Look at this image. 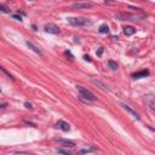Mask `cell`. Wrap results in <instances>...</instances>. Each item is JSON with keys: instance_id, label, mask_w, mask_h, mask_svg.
I'll use <instances>...</instances> for the list:
<instances>
[{"instance_id": "1", "label": "cell", "mask_w": 155, "mask_h": 155, "mask_svg": "<svg viewBox=\"0 0 155 155\" xmlns=\"http://www.w3.org/2000/svg\"><path fill=\"white\" fill-rule=\"evenodd\" d=\"M68 22L74 27H85V25H91L92 24L91 19L86 18V17H69Z\"/></svg>"}, {"instance_id": "2", "label": "cell", "mask_w": 155, "mask_h": 155, "mask_svg": "<svg viewBox=\"0 0 155 155\" xmlns=\"http://www.w3.org/2000/svg\"><path fill=\"white\" fill-rule=\"evenodd\" d=\"M76 89H78V91L80 92V97H84L86 101H96V97H95V95L91 92V91H89V90H86L85 87H83V86H76Z\"/></svg>"}, {"instance_id": "3", "label": "cell", "mask_w": 155, "mask_h": 155, "mask_svg": "<svg viewBox=\"0 0 155 155\" xmlns=\"http://www.w3.org/2000/svg\"><path fill=\"white\" fill-rule=\"evenodd\" d=\"M92 6H93V4L90 1H78V3L72 4L70 8L74 10H83V9H90Z\"/></svg>"}, {"instance_id": "4", "label": "cell", "mask_w": 155, "mask_h": 155, "mask_svg": "<svg viewBox=\"0 0 155 155\" xmlns=\"http://www.w3.org/2000/svg\"><path fill=\"white\" fill-rule=\"evenodd\" d=\"M44 29H45L46 33H50V34H59V33H61L59 28L56 24H53V23H48L45 25Z\"/></svg>"}, {"instance_id": "5", "label": "cell", "mask_w": 155, "mask_h": 155, "mask_svg": "<svg viewBox=\"0 0 155 155\" xmlns=\"http://www.w3.org/2000/svg\"><path fill=\"white\" fill-rule=\"evenodd\" d=\"M115 17L119 19V21H126V19H134V18H137L136 16H133V15H130V13H116ZM136 21V19H134Z\"/></svg>"}, {"instance_id": "6", "label": "cell", "mask_w": 155, "mask_h": 155, "mask_svg": "<svg viewBox=\"0 0 155 155\" xmlns=\"http://www.w3.org/2000/svg\"><path fill=\"white\" fill-rule=\"evenodd\" d=\"M57 127H58V129H61L62 131H64V132H68L70 130L69 124L65 123V121H63V120H58L57 121Z\"/></svg>"}, {"instance_id": "7", "label": "cell", "mask_w": 155, "mask_h": 155, "mask_svg": "<svg viewBox=\"0 0 155 155\" xmlns=\"http://www.w3.org/2000/svg\"><path fill=\"white\" fill-rule=\"evenodd\" d=\"M148 75H149V70H141L138 73H134L132 75V78L133 79H142V78H145Z\"/></svg>"}, {"instance_id": "8", "label": "cell", "mask_w": 155, "mask_h": 155, "mask_svg": "<svg viewBox=\"0 0 155 155\" xmlns=\"http://www.w3.org/2000/svg\"><path fill=\"white\" fill-rule=\"evenodd\" d=\"M25 44H27V46H28V48H29L30 50H33V51H34L35 53H38L39 56H43V52L40 51V49L38 48V46H35L34 44H33V43H30V41H27Z\"/></svg>"}, {"instance_id": "9", "label": "cell", "mask_w": 155, "mask_h": 155, "mask_svg": "<svg viewBox=\"0 0 155 155\" xmlns=\"http://www.w3.org/2000/svg\"><path fill=\"white\" fill-rule=\"evenodd\" d=\"M121 107H123L125 110H127V112H129L130 114H132V115H133L134 118H136V119H139V115H138V114H137L136 112H134V110L132 109V108H131L129 104H125V103H123V104H121Z\"/></svg>"}, {"instance_id": "10", "label": "cell", "mask_w": 155, "mask_h": 155, "mask_svg": "<svg viewBox=\"0 0 155 155\" xmlns=\"http://www.w3.org/2000/svg\"><path fill=\"white\" fill-rule=\"evenodd\" d=\"M124 33H125V35L130 37V35H133L134 33H136V29H134L132 25H127V27L124 28Z\"/></svg>"}, {"instance_id": "11", "label": "cell", "mask_w": 155, "mask_h": 155, "mask_svg": "<svg viewBox=\"0 0 155 155\" xmlns=\"http://www.w3.org/2000/svg\"><path fill=\"white\" fill-rule=\"evenodd\" d=\"M56 141H58V142H61V143H63L64 144V147H70V148H73L74 145V142H72V141H69V139H63V138H56Z\"/></svg>"}, {"instance_id": "12", "label": "cell", "mask_w": 155, "mask_h": 155, "mask_svg": "<svg viewBox=\"0 0 155 155\" xmlns=\"http://www.w3.org/2000/svg\"><path fill=\"white\" fill-rule=\"evenodd\" d=\"M98 149L96 147H90V148H85V149L79 150L78 154H87V153H93V152H97Z\"/></svg>"}, {"instance_id": "13", "label": "cell", "mask_w": 155, "mask_h": 155, "mask_svg": "<svg viewBox=\"0 0 155 155\" xmlns=\"http://www.w3.org/2000/svg\"><path fill=\"white\" fill-rule=\"evenodd\" d=\"M98 32H99V33H102V34H107V33H109V27H108V25L104 23V24H102V25L99 27Z\"/></svg>"}, {"instance_id": "14", "label": "cell", "mask_w": 155, "mask_h": 155, "mask_svg": "<svg viewBox=\"0 0 155 155\" xmlns=\"http://www.w3.org/2000/svg\"><path fill=\"white\" fill-rule=\"evenodd\" d=\"M92 81H93V83H95L96 85H98V86H99V87H101V89H102L103 91H108V87H107V86H105L104 84H102V83H101V81H99V80H95V79H93V80H92Z\"/></svg>"}, {"instance_id": "15", "label": "cell", "mask_w": 155, "mask_h": 155, "mask_svg": "<svg viewBox=\"0 0 155 155\" xmlns=\"http://www.w3.org/2000/svg\"><path fill=\"white\" fill-rule=\"evenodd\" d=\"M108 65H109V68H112L113 70L118 69V63L114 62V61H108Z\"/></svg>"}, {"instance_id": "16", "label": "cell", "mask_w": 155, "mask_h": 155, "mask_svg": "<svg viewBox=\"0 0 155 155\" xmlns=\"http://www.w3.org/2000/svg\"><path fill=\"white\" fill-rule=\"evenodd\" d=\"M57 153H61V154H70V150L68 149H62V148H59V149H57Z\"/></svg>"}, {"instance_id": "17", "label": "cell", "mask_w": 155, "mask_h": 155, "mask_svg": "<svg viewBox=\"0 0 155 155\" xmlns=\"http://www.w3.org/2000/svg\"><path fill=\"white\" fill-rule=\"evenodd\" d=\"M0 70H1V72H3L4 74H6V75H8L9 78H11V79H13V78H12V75H11V74H10V73H9L8 70H6L5 68H3V67H1V65H0Z\"/></svg>"}, {"instance_id": "18", "label": "cell", "mask_w": 155, "mask_h": 155, "mask_svg": "<svg viewBox=\"0 0 155 155\" xmlns=\"http://www.w3.org/2000/svg\"><path fill=\"white\" fill-rule=\"evenodd\" d=\"M148 98H149V101H148V103H149L150 109H154V102H153V97H152V96H148Z\"/></svg>"}, {"instance_id": "19", "label": "cell", "mask_w": 155, "mask_h": 155, "mask_svg": "<svg viewBox=\"0 0 155 155\" xmlns=\"http://www.w3.org/2000/svg\"><path fill=\"white\" fill-rule=\"evenodd\" d=\"M0 12H5L6 13V12H9V10L6 9L5 6H0Z\"/></svg>"}, {"instance_id": "20", "label": "cell", "mask_w": 155, "mask_h": 155, "mask_svg": "<svg viewBox=\"0 0 155 155\" xmlns=\"http://www.w3.org/2000/svg\"><path fill=\"white\" fill-rule=\"evenodd\" d=\"M24 105H25L27 108H28V109H33V105H32L29 102H24Z\"/></svg>"}, {"instance_id": "21", "label": "cell", "mask_w": 155, "mask_h": 155, "mask_svg": "<svg viewBox=\"0 0 155 155\" xmlns=\"http://www.w3.org/2000/svg\"><path fill=\"white\" fill-rule=\"evenodd\" d=\"M6 105H8V103H6V102H0V108H5Z\"/></svg>"}, {"instance_id": "22", "label": "cell", "mask_w": 155, "mask_h": 155, "mask_svg": "<svg viewBox=\"0 0 155 155\" xmlns=\"http://www.w3.org/2000/svg\"><path fill=\"white\" fill-rule=\"evenodd\" d=\"M102 52H103V48H101V49L98 50V52H97V55L101 56V55H102Z\"/></svg>"}, {"instance_id": "23", "label": "cell", "mask_w": 155, "mask_h": 155, "mask_svg": "<svg viewBox=\"0 0 155 155\" xmlns=\"http://www.w3.org/2000/svg\"><path fill=\"white\" fill-rule=\"evenodd\" d=\"M13 18H16V19H19V21H21V16H18V15H13Z\"/></svg>"}, {"instance_id": "24", "label": "cell", "mask_w": 155, "mask_h": 155, "mask_svg": "<svg viewBox=\"0 0 155 155\" xmlns=\"http://www.w3.org/2000/svg\"><path fill=\"white\" fill-rule=\"evenodd\" d=\"M84 58H85V59H86V61H91V59H90V57H89V56H85V57H84Z\"/></svg>"}, {"instance_id": "25", "label": "cell", "mask_w": 155, "mask_h": 155, "mask_svg": "<svg viewBox=\"0 0 155 155\" xmlns=\"http://www.w3.org/2000/svg\"><path fill=\"white\" fill-rule=\"evenodd\" d=\"M0 91H1V89H0Z\"/></svg>"}]
</instances>
